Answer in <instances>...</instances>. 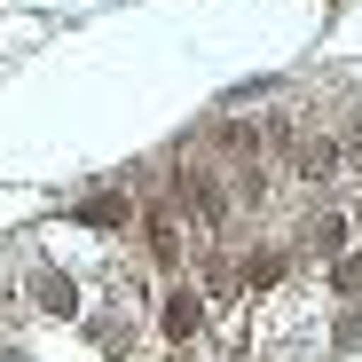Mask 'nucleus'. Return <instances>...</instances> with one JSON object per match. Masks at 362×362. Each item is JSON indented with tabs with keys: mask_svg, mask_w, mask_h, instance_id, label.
Listing matches in <instances>:
<instances>
[{
	"mask_svg": "<svg viewBox=\"0 0 362 362\" xmlns=\"http://www.w3.org/2000/svg\"><path fill=\"white\" fill-rule=\"evenodd\" d=\"M197 331H205V299H197V291H173V299H165V339L189 346Z\"/></svg>",
	"mask_w": 362,
	"mask_h": 362,
	"instance_id": "obj_1",
	"label": "nucleus"
},
{
	"mask_svg": "<svg viewBox=\"0 0 362 362\" xmlns=\"http://www.w3.org/2000/svg\"><path fill=\"white\" fill-rule=\"evenodd\" d=\"M276 276H284V260H276V252H252V260H245V284H260V291H268Z\"/></svg>",
	"mask_w": 362,
	"mask_h": 362,
	"instance_id": "obj_2",
	"label": "nucleus"
},
{
	"mask_svg": "<svg viewBox=\"0 0 362 362\" xmlns=\"http://www.w3.org/2000/svg\"><path fill=\"white\" fill-rule=\"evenodd\" d=\"M79 221H95V228H110V221H127V205H118V197H95V205H79Z\"/></svg>",
	"mask_w": 362,
	"mask_h": 362,
	"instance_id": "obj_3",
	"label": "nucleus"
},
{
	"mask_svg": "<svg viewBox=\"0 0 362 362\" xmlns=\"http://www.w3.org/2000/svg\"><path fill=\"white\" fill-rule=\"evenodd\" d=\"M339 346H362V315H346V323H339Z\"/></svg>",
	"mask_w": 362,
	"mask_h": 362,
	"instance_id": "obj_4",
	"label": "nucleus"
},
{
	"mask_svg": "<svg viewBox=\"0 0 362 362\" xmlns=\"http://www.w3.org/2000/svg\"><path fill=\"white\" fill-rule=\"evenodd\" d=\"M339 284H346V291H362V260H346V268H339Z\"/></svg>",
	"mask_w": 362,
	"mask_h": 362,
	"instance_id": "obj_5",
	"label": "nucleus"
}]
</instances>
